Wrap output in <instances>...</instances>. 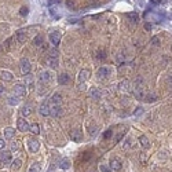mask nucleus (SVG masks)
Wrapping results in <instances>:
<instances>
[{
    "instance_id": "nucleus-16",
    "label": "nucleus",
    "mask_w": 172,
    "mask_h": 172,
    "mask_svg": "<svg viewBox=\"0 0 172 172\" xmlns=\"http://www.w3.org/2000/svg\"><path fill=\"white\" fill-rule=\"evenodd\" d=\"M139 142H141V146L143 147V149H149L150 147V142H149V139H147L145 135L139 136Z\"/></svg>"
},
{
    "instance_id": "nucleus-4",
    "label": "nucleus",
    "mask_w": 172,
    "mask_h": 172,
    "mask_svg": "<svg viewBox=\"0 0 172 172\" xmlns=\"http://www.w3.org/2000/svg\"><path fill=\"white\" fill-rule=\"evenodd\" d=\"M17 125H18V130L22 131V132H26V131H29V124L25 118H18L17 121Z\"/></svg>"
},
{
    "instance_id": "nucleus-37",
    "label": "nucleus",
    "mask_w": 172,
    "mask_h": 172,
    "mask_svg": "<svg viewBox=\"0 0 172 172\" xmlns=\"http://www.w3.org/2000/svg\"><path fill=\"white\" fill-rule=\"evenodd\" d=\"M142 113H143V107H138V109L134 111V116H139V114H142Z\"/></svg>"
},
{
    "instance_id": "nucleus-44",
    "label": "nucleus",
    "mask_w": 172,
    "mask_h": 172,
    "mask_svg": "<svg viewBox=\"0 0 172 172\" xmlns=\"http://www.w3.org/2000/svg\"><path fill=\"white\" fill-rule=\"evenodd\" d=\"M151 3H153V4H158L160 0H151Z\"/></svg>"
},
{
    "instance_id": "nucleus-40",
    "label": "nucleus",
    "mask_w": 172,
    "mask_h": 172,
    "mask_svg": "<svg viewBox=\"0 0 172 172\" xmlns=\"http://www.w3.org/2000/svg\"><path fill=\"white\" fill-rule=\"evenodd\" d=\"M4 146H6L4 139H0V150H3V149H4Z\"/></svg>"
},
{
    "instance_id": "nucleus-1",
    "label": "nucleus",
    "mask_w": 172,
    "mask_h": 172,
    "mask_svg": "<svg viewBox=\"0 0 172 172\" xmlns=\"http://www.w3.org/2000/svg\"><path fill=\"white\" fill-rule=\"evenodd\" d=\"M28 146H29V150L32 153H37L40 149V143H39V141H36V139H29V141H28Z\"/></svg>"
},
{
    "instance_id": "nucleus-42",
    "label": "nucleus",
    "mask_w": 172,
    "mask_h": 172,
    "mask_svg": "<svg viewBox=\"0 0 172 172\" xmlns=\"http://www.w3.org/2000/svg\"><path fill=\"white\" fill-rule=\"evenodd\" d=\"M79 90H80V91H84V90H85V85H84V83H80Z\"/></svg>"
},
{
    "instance_id": "nucleus-39",
    "label": "nucleus",
    "mask_w": 172,
    "mask_h": 172,
    "mask_svg": "<svg viewBox=\"0 0 172 172\" xmlns=\"http://www.w3.org/2000/svg\"><path fill=\"white\" fill-rule=\"evenodd\" d=\"M66 4H67V7H70V8H74V3H73V2H70V0H67Z\"/></svg>"
},
{
    "instance_id": "nucleus-41",
    "label": "nucleus",
    "mask_w": 172,
    "mask_h": 172,
    "mask_svg": "<svg viewBox=\"0 0 172 172\" xmlns=\"http://www.w3.org/2000/svg\"><path fill=\"white\" fill-rule=\"evenodd\" d=\"M18 147H19V146H18V143H17V142H15V143H14V145H13V146H11V150H13V151H14V150H18Z\"/></svg>"
},
{
    "instance_id": "nucleus-20",
    "label": "nucleus",
    "mask_w": 172,
    "mask_h": 172,
    "mask_svg": "<svg viewBox=\"0 0 172 172\" xmlns=\"http://www.w3.org/2000/svg\"><path fill=\"white\" fill-rule=\"evenodd\" d=\"M13 77H14V74L11 73V72H8V70H3L2 72V79L6 80V81H11Z\"/></svg>"
},
{
    "instance_id": "nucleus-30",
    "label": "nucleus",
    "mask_w": 172,
    "mask_h": 172,
    "mask_svg": "<svg viewBox=\"0 0 172 172\" xmlns=\"http://www.w3.org/2000/svg\"><path fill=\"white\" fill-rule=\"evenodd\" d=\"M26 77H25V81H26V84L29 87H32V84H33V76H32L30 73H28V74H25Z\"/></svg>"
},
{
    "instance_id": "nucleus-9",
    "label": "nucleus",
    "mask_w": 172,
    "mask_h": 172,
    "mask_svg": "<svg viewBox=\"0 0 172 172\" xmlns=\"http://www.w3.org/2000/svg\"><path fill=\"white\" fill-rule=\"evenodd\" d=\"M69 81H70V77H69V74H66V73H62L58 77V84L59 85H66Z\"/></svg>"
},
{
    "instance_id": "nucleus-8",
    "label": "nucleus",
    "mask_w": 172,
    "mask_h": 172,
    "mask_svg": "<svg viewBox=\"0 0 172 172\" xmlns=\"http://www.w3.org/2000/svg\"><path fill=\"white\" fill-rule=\"evenodd\" d=\"M110 168L113 171H120L123 168V164H121V161L120 160H117V158H113L110 161Z\"/></svg>"
},
{
    "instance_id": "nucleus-15",
    "label": "nucleus",
    "mask_w": 172,
    "mask_h": 172,
    "mask_svg": "<svg viewBox=\"0 0 172 172\" xmlns=\"http://www.w3.org/2000/svg\"><path fill=\"white\" fill-rule=\"evenodd\" d=\"M51 77H53V76H51V73L50 72H43L41 74H40V80H41L43 83H50L51 81Z\"/></svg>"
},
{
    "instance_id": "nucleus-11",
    "label": "nucleus",
    "mask_w": 172,
    "mask_h": 172,
    "mask_svg": "<svg viewBox=\"0 0 172 172\" xmlns=\"http://www.w3.org/2000/svg\"><path fill=\"white\" fill-rule=\"evenodd\" d=\"M88 77H90V72L85 70V69H83V70L79 73V77H77V79H79V83H84Z\"/></svg>"
},
{
    "instance_id": "nucleus-7",
    "label": "nucleus",
    "mask_w": 172,
    "mask_h": 172,
    "mask_svg": "<svg viewBox=\"0 0 172 172\" xmlns=\"http://www.w3.org/2000/svg\"><path fill=\"white\" fill-rule=\"evenodd\" d=\"M50 40L54 46H58L59 43H61V33H59V32H53V33L50 35Z\"/></svg>"
},
{
    "instance_id": "nucleus-26",
    "label": "nucleus",
    "mask_w": 172,
    "mask_h": 172,
    "mask_svg": "<svg viewBox=\"0 0 172 172\" xmlns=\"http://www.w3.org/2000/svg\"><path fill=\"white\" fill-rule=\"evenodd\" d=\"M33 44L36 46V47H40V46H41L43 44V36H36V37H35V40H33Z\"/></svg>"
},
{
    "instance_id": "nucleus-3",
    "label": "nucleus",
    "mask_w": 172,
    "mask_h": 172,
    "mask_svg": "<svg viewBox=\"0 0 172 172\" xmlns=\"http://www.w3.org/2000/svg\"><path fill=\"white\" fill-rule=\"evenodd\" d=\"M13 91H14L15 97H23L26 94V87L21 85V84H17V85L13 87Z\"/></svg>"
},
{
    "instance_id": "nucleus-23",
    "label": "nucleus",
    "mask_w": 172,
    "mask_h": 172,
    "mask_svg": "<svg viewBox=\"0 0 172 172\" xmlns=\"http://www.w3.org/2000/svg\"><path fill=\"white\" fill-rule=\"evenodd\" d=\"M61 99H62V97L59 94H54L53 97H51V102H53L54 105H59V103H61Z\"/></svg>"
},
{
    "instance_id": "nucleus-2",
    "label": "nucleus",
    "mask_w": 172,
    "mask_h": 172,
    "mask_svg": "<svg viewBox=\"0 0 172 172\" xmlns=\"http://www.w3.org/2000/svg\"><path fill=\"white\" fill-rule=\"evenodd\" d=\"M0 161L3 164H10L13 161V154H11V151H3L2 154H0Z\"/></svg>"
},
{
    "instance_id": "nucleus-6",
    "label": "nucleus",
    "mask_w": 172,
    "mask_h": 172,
    "mask_svg": "<svg viewBox=\"0 0 172 172\" xmlns=\"http://www.w3.org/2000/svg\"><path fill=\"white\" fill-rule=\"evenodd\" d=\"M111 73V70L109 69V67H106V66H102V67H99V70H98V77H101V79H106V77H109Z\"/></svg>"
},
{
    "instance_id": "nucleus-5",
    "label": "nucleus",
    "mask_w": 172,
    "mask_h": 172,
    "mask_svg": "<svg viewBox=\"0 0 172 172\" xmlns=\"http://www.w3.org/2000/svg\"><path fill=\"white\" fill-rule=\"evenodd\" d=\"M21 72H22L23 74L30 73V62L28 61L26 58H23L22 61H21Z\"/></svg>"
},
{
    "instance_id": "nucleus-13",
    "label": "nucleus",
    "mask_w": 172,
    "mask_h": 172,
    "mask_svg": "<svg viewBox=\"0 0 172 172\" xmlns=\"http://www.w3.org/2000/svg\"><path fill=\"white\" fill-rule=\"evenodd\" d=\"M70 139L72 141H74V142H80L83 139V135L80 131H72L70 132Z\"/></svg>"
},
{
    "instance_id": "nucleus-31",
    "label": "nucleus",
    "mask_w": 172,
    "mask_h": 172,
    "mask_svg": "<svg viewBox=\"0 0 172 172\" xmlns=\"http://www.w3.org/2000/svg\"><path fill=\"white\" fill-rule=\"evenodd\" d=\"M18 102H19V99H18V97H10L8 98V103L10 105H18Z\"/></svg>"
},
{
    "instance_id": "nucleus-21",
    "label": "nucleus",
    "mask_w": 172,
    "mask_h": 172,
    "mask_svg": "<svg viewBox=\"0 0 172 172\" xmlns=\"http://www.w3.org/2000/svg\"><path fill=\"white\" fill-rule=\"evenodd\" d=\"M47 63H48V66L51 67V69H55L58 65H59V62H58V58H48V61H47Z\"/></svg>"
},
{
    "instance_id": "nucleus-38",
    "label": "nucleus",
    "mask_w": 172,
    "mask_h": 172,
    "mask_svg": "<svg viewBox=\"0 0 172 172\" xmlns=\"http://www.w3.org/2000/svg\"><path fill=\"white\" fill-rule=\"evenodd\" d=\"M50 54H51V58H57V57H58V51H57V50L50 51Z\"/></svg>"
},
{
    "instance_id": "nucleus-22",
    "label": "nucleus",
    "mask_w": 172,
    "mask_h": 172,
    "mask_svg": "<svg viewBox=\"0 0 172 172\" xmlns=\"http://www.w3.org/2000/svg\"><path fill=\"white\" fill-rule=\"evenodd\" d=\"M29 131L32 134H35V135H39L40 134V127H39V124H32V125H29Z\"/></svg>"
},
{
    "instance_id": "nucleus-12",
    "label": "nucleus",
    "mask_w": 172,
    "mask_h": 172,
    "mask_svg": "<svg viewBox=\"0 0 172 172\" xmlns=\"http://www.w3.org/2000/svg\"><path fill=\"white\" fill-rule=\"evenodd\" d=\"M50 114L54 116V117H58V116H61V114H62L61 106H59V105H54L53 109H50Z\"/></svg>"
},
{
    "instance_id": "nucleus-19",
    "label": "nucleus",
    "mask_w": 172,
    "mask_h": 172,
    "mask_svg": "<svg viewBox=\"0 0 172 172\" xmlns=\"http://www.w3.org/2000/svg\"><path fill=\"white\" fill-rule=\"evenodd\" d=\"M41 164H40V162H33V164H32V165H30V168H29V171H28V172H41Z\"/></svg>"
},
{
    "instance_id": "nucleus-24",
    "label": "nucleus",
    "mask_w": 172,
    "mask_h": 172,
    "mask_svg": "<svg viewBox=\"0 0 172 172\" xmlns=\"http://www.w3.org/2000/svg\"><path fill=\"white\" fill-rule=\"evenodd\" d=\"M13 162V165H11V168H13V169L15 171V169H19V168H21V165H22V161L19 158H17V160H14V161H11Z\"/></svg>"
},
{
    "instance_id": "nucleus-28",
    "label": "nucleus",
    "mask_w": 172,
    "mask_h": 172,
    "mask_svg": "<svg viewBox=\"0 0 172 172\" xmlns=\"http://www.w3.org/2000/svg\"><path fill=\"white\" fill-rule=\"evenodd\" d=\"M128 18L131 19V22H138L139 21V15L136 13H130L128 14Z\"/></svg>"
},
{
    "instance_id": "nucleus-17",
    "label": "nucleus",
    "mask_w": 172,
    "mask_h": 172,
    "mask_svg": "<svg viewBox=\"0 0 172 172\" xmlns=\"http://www.w3.org/2000/svg\"><path fill=\"white\" fill-rule=\"evenodd\" d=\"M15 136V130L14 128H6L4 130V138L6 139H13Z\"/></svg>"
},
{
    "instance_id": "nucleus-14",
    "label": "nucleus",
    "mask_w": 172,
    "mask_h": 172,
    "mask_svg": "<svg viewBox=\"0 0 172 172\" xmlns=\"http://www.w3.org/2000/svg\"><path fill=\"white\" fill-rule=\"evenodd\" d=\"M90 97L92 98V99H99V98H101V91H99L98 88H95V87H91Z\"/></svg>"
},
{
    "instance_id": "nucleus-27",
    "label": "nucleus",
    "mask_w": 172,
    "mask_h": 172,
    "mask_svg": "<svg viewBox=\"0 0 172 172\" xmlns=\"http://www.w3.org/2000/svg\"><path fill=\"white\" fill-rule=\"evenodd\" d=\"M17 39H18L19 43H25L26 41V33H23V32H18Z\"/></svg>"
},
{
    "instance_id": "nucleus-43",
    "label": "nucleus",
    "mask_w": 172,
    "mask_h": 172,
    "mask_svg": "<svg viewBox=\"0 0 172 172\" xmlns=\"http://www.w3.org/2000/svg\"><path fill=\"white\" fill-rule=\"evenodd\" d=\"M145 29H146V30H151V25H150V23H146V25H145Z\"/></svg>"
},
{
    "instance_id": "nucleus-34",
    "label": "nucleus",
    "mask_w": 172,
    "mask_h": 172,
    "mask_svg": "<svg viewBox=\"0 0 172 172\" xmlns=\"http://www.w3.org/2000/svg\"><path fill=\"white\" fill-rule=\"evenodd\" d=\"M101 171L102 172H111V168H109L107 165H105V164H102V165H101Z\"/></svg>"
},
{
    "instance_id": "nucleus-29",
    "label": "nucleus",
    "mask_w": 172,
    "mask_h": 172,
    "mask_svg": "<svg viewBox=\"0 0 172 172\" xmlns=\"http://www.w3.org/2000/svg\"><path fill=\"white\" fill-rule=\"evenodd\" d=\"M21 114L25 116V117H28V116L30 114V106H23L21 109Z\"/></svg>"
},
{
    "instance_id": "nucleus-10",
    "label": "nucleus",
    "mask_w": 172,
    "mask_h": 172,
    "mask_svg": "<svg viewBox=\"0 0 172 172\" xmlns=\"http://www.w3.org/2000/svg\"><path fill=\"white\" fill-rule=\"evenodd\" d=\"M50 109H51V107L48 105V101H46L41 106H40V113H41L43 116H48L50 114Z\"/></svg>"
},
{
    "instance_id": "nucleus-35",
    "label": "nucleus",
    "mask_w": 172,
    "mask_h": 172,
    "mask_svg": "<svg viewBox=\"0 0 172 172\" xmlns=\"http://www.w3.org/2000/svg\"><path fill=\"white\" fill-rule=\"evenodd\" d=\"M130 143H131V139H127V141H124V143H123V147L124 149H130Z\"/></svg>"
},
{
    "instance_id": "nucleus-25",
    "label": "nucleus",
    "mask_w": 172,
    "mask_h": 172,
    "mask_svg": "<svg viewBox=\"0 0 172 172\" xmlns=\"http://www.w3.org/2000/svg\"><path fill=\"white\" fill-rule=\"evenodd\" d=\"M118 87H120V90H121V91H128V87H130V83H128L127 80H123V81L118 84Z\"/></svg>"
},
{
    "instance_id": "nucleus-18",
    "label": "nucleus",
    "mask_w": 172,
    "mask_h": 172,
    "mask_svg": "<svg viewBox=\"0 0 172 172\" xmlns=\"http://www.w3.org/2000/svg\"><path fill=\"white\" fill-rule=\"evenodd\" d=\"M59 168H61V169H63V171L69 169V168H70V161H69L67 158L61 160V161H59Z\"/></svg>"
},
{
    "instance_id": "nucleus-33",
    "label": "nucleus",
    "mask_w": 172,
    "mask_h": 172,
    "mask_svg": "<svg viewBox=\"0 0 172 172\" xmlns=\"http://www.w3.org/2000/svg\"><path fill=\"white\" fill-rule=\"evenodd\" d=\"M28 13H29L28 7H22V8L19 10V15H22V17H25V15H28Z\"/></svg>"
},
{
    "instance_id": "nucleus-32",
    "label": "nucleus",
    "mask_w": 172,
    "mask_h": 172,
    "mask_svg": "<svg viewBox=\"0 0 172 172\" xmlns=\"http://www.w3.org/2000/svg\"><path fill=\"white\" fill-rule=\"evenodd\" d=\"M150 43H151L153 46H160V43H161V41H160V39L157 37V36H154V37L150 40Z\"/></svg>"
},
{
    "instance_id": "nucleus-36",
    "label": "nucleus",
    "mask_w": 172,
    "mask_h": 172,
    "mask_svg": "<svg viewBox=\"0 0 172 172\" xmlns=\"http://www.w3.org/2000/svg\"><path fill=\"white\" fill-rule=\"evenodd\" d=\"M111 134H113V132H111L110 130H109V131H106V132L103 134V139H109V138L111 136Z\"/></svg>"
}]
</instances>
